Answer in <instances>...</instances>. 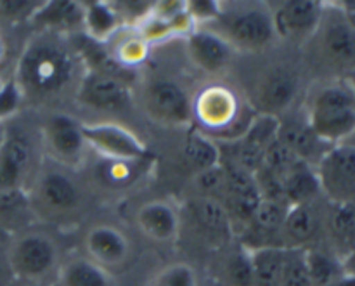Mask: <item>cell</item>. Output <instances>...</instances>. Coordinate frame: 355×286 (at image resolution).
Returning a JSON list of instances; mask_svg holds the SVG:
<instances>
[{
	"label": "cell",
	"instance_id": "45",
	"mask_svg": "<svg viewBox=\"0 0 355 286\" xmlns=\"http://www.w3.org/2000/svg\"><path fill=\"white\" fill-rule=\"evenodd\" d=\"M326 286H355V280H354V278H349V276H345V274H343L342 278H338V280H335L333 283H329Z\"/></svg>",
	"mask_w": 355,
	"mask_h": 286
},
{
	"label": "cell",
	"instance_id": "50",
	"mask_svg": "<svg viewBox=\"0 0 355 286\" xmlns=\"http://www.w3.org/2000/svg\"><path fill=\"white\" fill-rule=\"evenodd\" d=\"M2 52H3V47H2V44H0V58H2Z\"/></svg>",
	"mask_w": 355,
	"mask_h": 286
},
{
	"label": "cell",
	"instance_id": "2",
	"mask_svg": "<svg viewBox=\"0 0 355 286\" xmlns=\"http://www.w3.org/2000/svg\"><path fill=\"white\" fill-rule=\"evenodd\" d=\"M307 124L326 144H340L355 134V96L345 80L322 85L307 106Z\"/></svg>",
	"mask_w": 355,
	"mask_h": 286
},
{
	"label": "cell",
	"instance_id": "46",
	"mask_svg": "<svg viewBox=\"0 0 355 286\" xmlns=\"http://www.w3.org/2000/svg\"><path fill=\"white\" fill-rule=\"evenodd\" d=\"M345 82L349 83V87H350V89H352V92H354V96H355V72H352V73H350V75L345 76Z\"/></svg>",
	"mask_w": 355,
	"mask_h": 286
},
{
	"label": "cell",
	"instance_id": "40",
	"mask_svg": "<svg viewBox=\"0 0 355 286\" xmlns=\"http://www.w3.org/2000/svg\"><path fill=\"white\" fill-rule=\"evenodd\" d=\"M21 103H23V96L16 82L14 80L3 82L0 89V124H6L9 118H12L19 110Z\"/></svg>",
	"mask_w": 355,
	"mask_h": 286
},
{
	"label": "cell",
	"instance_id": "10",
	"mask_svg": "<svg viewBox=\"0 0 355 286\" xmlns=\"http://www.w3.org/2000/svg\"><path fill=\"white\" fill-rule=\"evenodd\" d=\"M76 101L94 110H120L130 103V85L116 72L94 68L80 78Z\"/></svg>",
	"mask_w": 355,
	"mask_h": 286
},
{
	"label": "cell",
	"instance_id": "28",
	"mask_svg": "<svg viewBox=\"0 0 355 286\" xmlns=\"http://www.w3.org/2000/svg\"><path fill=\"white\" fill-rule=\"evenodd\" d=\"M250 252H252L255 286H279L284 249H281V246H260V249H253Z\"/></svg>",
	"mask_w": 355,
	"mask_h": 286
},
{
	"label": "cell",
	"instance_id": "23",
	"mask_svg": "<svg viewBox=\"0 0 355 286\" xmlns=\"http://www.w3.org/2000/svg\"><path fill=\"white\" fill-rule=\"evenodd\" d=\"M281 180H283L284 201L290 207L291 205L314 203L315 198L322 194L315 169L304 162H298L293 169L288 170L281 177Z\"/></svg>",
	"mask_w": 355,
	"mask_h": 286
},
{
	"label": "cell",
	"instance_id": "22",
	"mask_svg": "<svg viewBox=\"0 0 355 286\" xmlns=\"http://www.w3.org/2000/svg\"><path fill=\"white\" fill-rule=\"evenodd\" d=\"M326 231L333 253L340 260L355 250V203L331 205L326 215Z\"/></svg>",
	"mask_w": 355,
	"mask_h": 286
},
{
	"label": "cell",
	"instance_id": "27",
	"mask_svg": "<svg viewBox=\"0 0 355 286\" xmlns=\"http://www.w3.org/2000/svg\"><path fill=\"white\" fill-rule=\"evenodd\" d=\"M182 158L189 169L200 174L220 163V148L210 135L203 132H193L182 146Z\"/></svg>",
	"mask_w": 355,
	"mask_h": 286
},
{
	"label": "cell",
	"instance_id": "48",
	"mask_svg": "<svg viewBox=\"0 0 355 286\" xmlns=\"http://www.w3.org/2000/svg\"><path fill=\"white\" fill-rule=\"evenodd\" d=\"M6 124H0V146H2L3 139H6Z\"/></svg>",
	"mask_w": 355,
	"mask_h": 286
},
{
	"label": "cell",
	"instance_id": "6",
	"mask_svg": "<svg viewBox=\"0 0 355 286\" xmlns=\"http://www.w3.org/2000/svg\"><path fill=\"white\" fill-rule=\"evenodd\" d=\"M31 212L42 217L62 219L73 215L82 203L78 184L64 172L44 170L28 193Z\"/></svg>",
	"mask_w": 355,
	"mask_h": 286
},
{
	"label": "cell",
	"instance_id": "37",
	"mask_svg": "<svg viewBox=\"0 0 355 286\" xmlns=\"http://www.w3.org/2000/svg\"><path fill=\"white\" fill-rule=\"evenodd\" d=\"M298 162H300L298 156L295 155L286 144H283V142L276 139V141H274L272 144L267 146L266 151H263L262 167L270 170L272 174H276V176L283 177L284 174H286L288 170L293 169Z\"/></svg>",
	"mask_w": 355,
	"mask_h": 286
},
{
	"label": "cell",
	"instance_id": "39",
	"mask_svg": "<svg viewBox=\"0 0 355 286\" xmlns=\"http://www.w3.org/2000/svg\"><path fill=\"white\" fill-rule=\"evenodd\" d=\"M194 183H196V187L198 191H200L201 196H214L220 200L225 184L224 169H222V165L218 163L214 169L203 170V172L194 176Z\"/></svg>",
	"mask_w": 355,
	"mask_h": 286
},
{
	"label": "cell",
	"instance_id": "12",
	"mask_svg": "<svg viewBox=\"0 0 355 286\" xmlns=\"http://www.w3.org/2000/svg\"><path fill=\"white\" fill-rule=\"evenodd\" d=\"M44 142L55 162L68 167L82 163L87 142L82 124L69 115H52L45 121Z\"/></svg>",
	"mask_w": 355,
	"mask_h": 286
},
{
	"label": "cell",
	"instance_id": "51",
	"mask_svg": "<svg viewBox=\"0 0 355 286\" xmlns=\"http://www.w3.org/2000/svg\"><path fill=\"white\" fill-rule=\"evenodd\" d=\"M2 85H3V82H2V80H0V89H2Z\"/></svg>",
	"mask_w": 355,
	"mask_h": 286
},
{
	"label": "cell",
	"instance_id": "7",
	"mask_svg": "<svg viewBox=\"0 0 355 286\" xmlns=\"http://www.w3.org/2000/svg\"><path fill=\"white\" fill-rule=\"evenodd\" d=\"M322 196L331 205L355 203V146L350 142L333 144L318 165Z\"/></svg>",
	"mask_w": 355,
	"mask_h": 286
},
{
	"label": "cell",
	"instance_id": "4",
	"mask_svg": "<svg viewBox=\"0 0 355 286\" xmlns=\"http://www.w3.org/2000/svg\"><path fill=\"white\" fill-rule=\"evenodd\" d=\"M7 260L16 281L44 283L52 271L59 269V250L45 233L26 231L12 236Z\"/></svg>",
	"mask_w": 355,
	"mask_h": 286
},
{
	"label": "cell",
	"instance_id": "17",
	"mask_svg": "<svg viewBox=\"0 0 355 286\" xmlns=\"http://www.w3.org/2000/svg\"><path fill=\"white\" fill-rule=\"evenodd\" d=\"M191 217L207 242L224 245L234 236V222L218 198L196 196L191 201Z\"/></svg>",
	"mask_w": 355,
	"mask_h": 286
},
{
	"label": "cell",
	"instance_id": "29",
	"mask_svg": "<svg viewBox=\"0 0 355 286\" xmlns=\"http://www.w3.org/2000/svg\"><path fill=\"white\" fill-rule=\"evenodd\" d=\"M33 17L45 28V31H59V28H69L76 23H82L83 3L55 0L45 3L44 7H38Z\"/></svg>",
	"mask_w": 355,
	"mask_h": 286
},
{
	"label": "cell",
	"instance_id": "34",
	"mask_svg": "<svg viewBox=\"0 0 355 286\" xmlns=\"http://www.w3.org/2000/svg\"><path fill=\"white\" fill-rule=\"evenodd\" d=\"M277 132H279V117L255 113L248 131L241 139L266 151L267 146L277 139Z\"/></svg>",
	"mask_w": 355,
	"mask_h": 286
},
{
	"label": "cell",
	"instance_id": "43",
	"mask_svg": "<svg viewBox=\"0 0 355 286\" xmlns=\"http://www.w3.org/2000/svg\"><path fill=\"white\" fill-rule=\"evenodd\" d=\"M342 269H343V274H345V276L354 278L355 280V250H352V252H350L347 257H343Z\"/></svg>",
	"mask_w": 355,
	"mask_h": 286
},
{
	"label": "cell",
	"instance_id": "32",
	"mask_svg": "<svg viewBox=\"0 0 355 286\" xmlns=\"http://www.w3.org/2000/svg\"><path fill=\"white\" fill-rule=\"evenodd\" d=\"M305 257H307V267L312 286H326L343 276L342 260L333 252L307 249L305 250Z\"/></svg>",
	"mask_w": 355,
	"mask_h": 286
},
{
	"label": "cell",
	"instance_id": "21",
	"mask_svg": "<svg viewBox=\"0 0 355 286\" xmlns=\"http://www.w3.org/2000/svg\"><path fill=\"white\" fill-rule=\"evenodd\" d=\"M277 141L286 144L298 160L307 165L315 167L319 160L322 158L326 151L331 148V144H326L324 141L314 134L311 127L305 121H283L279 120V132H277Z\"/></svg>",
	"mask_w": 355,
	"mask_h": 286
},
{
	"label": "cell",
	"instance_id": "18",
	"mask_svg": "<svg viewBox=\"0 0 355 286\" xmlns=\"http://www.w3.org/2000/svg\"><path fill=\"white\" fill-rule=\"evenodd\" d=\"M322 226V215L315 203L291 205L279 231L281 249H307V243L318 236Z\"/></svg>",
	"mask_w": 355,
	"mask_h": 286
},
{
	"label": "cell",
	"instance_id": "3",
	"mask_svg": "<svg viewBox=\"0 0 355 286\" xmlns=\"http://www.w3.org/2000/svg\"><path fill=\"white\" fill-rule=\"evenodd\" d=\"M193 117L205 131L218 135L220 142H232L246 134L255 115L245 120L238 94L231 87L214 83L196 94Z\"/></svg>",
	"mask_w": 355,
	"mask_h": 286
},
{
	"label": "cell",
	"instance_id": "15",
	"mask_svg": "<svg viewBox=\"0 0 355 286\" xmlns=\"http://www.w3.org/2000/svg\"><path fill=\"white\" fill-rule=\"evenodd\" d=\"M87 259L103 269H114L130 259V239L121 229L111 224H94L83 238Z\"/></svg>",
	"mask_w": 355,
	"mask_h": 286
},
{
	"label": "cell",
	"instance_id": "35",
	"mask_svg": "<svg viewBox=\"0 0 355 286\" xmlns=\"http://www.w3.org/2000/svg\"><path fill=\"white\" fill-rule=\"evenodd\" d=\"M149 44L135 31L130 37H123L114 47V59L120 68H132L139 66L148 58Z\"/></svg>",
	"mask_w": 355,
	"mask_h": 286
},
{
	"label": "cell",
	"instance_id": "8",
	"mask_svg": "<svg viewBox=\"0 0 355 286\" xmlns=\"http://www.w3.org/2000/svg\"><path fill=\"white\" fill-rule=\"evenodd\" d=\"M218 21H222L220 37L232 49L262 51L277 37L272 12L266 7H246L229 16L222 14Z\"/></svg>",
	"mask_w": 355,
	"mask_h": 286
},
{
	"label": "cell",
	"instance_id": "20",
	"mask_svg": "<svg viewBox=\"0 0 355 286\" xmlns=\"http://www.w3.org/2000/svg\"><path fill=\"white\" fill-rule=\"evenodd\" d=\"M187 54L198 68L215 73L229 65L232 47L215 31L193 30L187 35Z\"/></svg>",
	"mask_w": 355,
	"mask_h": 286
},
{
	"label": "cell",
	"instance_id": "31",
	"mask_svg": "<svg viewBox=\"0 0 355 286\" xmlns=\"http://www.w3.org/2000/svg\"><path fill=\"white\" fill-rule=\"evenodd\" d=\"M28 214H33L28 191H0V229L2 231L14 236L12 228H19Z\"/></svg>",
	"mask_w": 355,
	"mask_h": 286
},
{
	"label": "cell",
	"instance_id": "26",
	"mask_svg": "<svg viewBox=\"0 0 355 286\" xmlns=\"http://www.w3.org/2000/svg\"><path fill=\"white\" fill-rule=\"evenodd\" d=\"M83 26L96 42H106L120 31L121 19L114 6L104 2H90L83 6Z\"/></svg>",
	"mask_w": 355,
	"mask_h": 286
},
{
	"label": "cell",
	"instance_id": "49",
	"mask_svg": "<svg viewBox=\"0 0 355 286\" xmlns=\"http://www.w3.org/2000/svg\"><path fill=\"white\" fill-rule=\"evenodd\" d=\"M345 142H350V144H354V146H355V134L352 135V137L349 139V141H345Z\"/></svg>",
	"mask_w": 355,
	"mask_h": 286
},
{
	"label": "cell",
	"instance_id": "42",
	"mask_svg": "<svg viewBox=\"0 0 355 286\" xmlns=\"http://www.w3.org/2000/svg\"><path fill=\"white\" fill-rule=\"evenodd\" d=\"M10 239H12V235H9V233L0 229V281L3 280L6 274H9V276L12 278V274H10V269H9V260H7Z\"/></svg>",
	"mask_w": 355,
	"mask_h": 286
},
{
	"label": "cell",
	"instance_id": "33",
	"mask_svg": "<svg viewBox=\"0 0 355 286\" xmlns=\"http://www.w3.org/2000/svg\"><path fill=\"white\" fill-rule=\"evenodd\" d=\"M305 250L307 249H284L279 286H312Z\"/></svg>",
	"mask_w": 355,
	"mask_h": 286
},
{
	"label": "cell",
	"instance_id": "11",
	"mask_svg": "<svg viewBox=\"0 0 355 286\" xmlns=\"http://www.w3.org/2000/svg\"><path fill=\"white\" fill-rule=\"evenodd\" d=\"M144 108L149 117L162 125L180 127L193 120V101L186 90L172 80H156L146 89Z\"/></svg>",
	"mask_w": 355,
	"mask_h": 286
},
{
	"label": "cell",
	"instance_id": "14",
	"mask_svg": "<svg viewBox=\"0 0 355 286\" xmlns=\"http://www.w3.org/2000/svg\"><path fill=\"white\" fill-rule=\"evenodd\" d=\"M33 167V146L21 132L6 131L0 146V191H26L28 177Z\"/></svg>",
	"mask_w": 355,
	"mask_h": 286
},
{
	"label": "cell",
	"instance_id": "13",
	"mask_svg": "<svg viewBox=\"0 0 355 286\" xmlns=\"http://www.w3.org/2000/svg\"><path fill=\"white\" fill-rule=\"evenodd\" d=\"M297 92L298 76L286 68H276L257 83L250 106L255 113L279 117V113L291 106Z\"/></svg>",
	"mask_w": 355,
	"mask_h": 286
},
{
	"label": "cell",
	"instance_id": "1",
	"mask_svg": "<svg viewBox=\"0 0 355 286\" xmlns=\"http://www.w3.org/2000/svg\"><path fill=\"white\" fill-rule=\"evenodd\" d=\"M80 59L61 31L35 35L19 56L14 82L23 101L33 104L52 103L66 90L78 87Z\"/></svg>",
	"mask_w": 355,
	"mask_h": 286
},
{
	"label": "cell",
	"instance_id": "19",
	"mask_svg": "<svg viewBox=\"0 0 355 286\" xmlns=\"http://www.w3.org/2000/svg\"><path fill=\"white\" fill-rule=\"evenodd\" d=\"M137 226L146 238L170 243L180 233V214L168 201H148L137 210Z\"/></svg>",
	"mask_w": 355,
	"mask_h": 286
},
{
	"label": "cell",
	"instance_id": "30",
	"mask_svg": "<svg viewBox=\"0 0 355 286\" xmlns=\"http://www.w3.org/2000/svg\"><path fill=\"white\" fill-rule=\"evenodd\" d=\"M222 286H255L253 281L252 252L245 245H238L225 257L220 269Z\"/></svg>",
	"mask_w": 355,
	"mask_h": 286
},
{
	"label": "cell",
	"instance_id": "9",
	"mask_svg": "<svg viewBox=\"0 0 355 286\" xmlns=\"http://www.w3.org/2000/svg\"><path fill=\"white\" fill-rule=\"evenodd\" d=\"M83 137L89 148L103 160L111 162H144L149 151L144 142L130 131L118 124H82Z\"/></svg>",
	"mask_w": 355,
	"mask_h": 286
},
{
	"label": "cell",
	"instance_id": "16",
	"mask_svg": "<svg viewBox=\"0 0 355 286\" xmlns=\"http://www.w3.org/2000/svg\"><path fill=\"white\" fill-rule=\"evenodd\" d=\"M324 6L315 0H290L283 2L272 12L274 30L281 38L312 37L321 23Z\"/></svg>",
	"mask_w": 355,
	"mask_h": 286
},
{
	"label": "cell",
	"instance_id": "38",
	"mask_svg": "<svg viewBox=\"0 0 355 286\" xmlns=\"http://www.w3.org/2000/svg\"><path fill=\"white\" fill-rule=\"evenodd\" d=\"M141 162H111L104 160L103 167L99 169V176L110 186H127L135 179L134 165Z\"/></svg>",
	"mask_w": 355,
	"mask_h": 286
},
{
	"label": "cell",
	"instance_id": "47",
	"mask_svg": "<svg viewBox=\"0 0 355 286\" xmlns=\"http://www.w3.org/2000/svg\"><path fill=\"white\" fill-rule=\"evenodd\" d=\"M9 286H45L44 283H30V281H16V283H10Z\"/></svg>",
	"mask_w": 355,
	"mask_h": 286
},
{
	"label": "cell",
	"instance_id": "5",
	"mask_svg": "<svg viewBox=\"0 0 355 286\" xmlns=\"http://www.w3.org/2000/svg\"><path fill=\"white\" fill-rule=\"evenodd\" d=\"M314 35L319 58L329 69L345 75L355 72V30L340 7H324Z\"/></svg>",
	"mask_w": 355,
	"mask_h": 286
},
{
	"label": "cell",
	"instance_id": "36",
	"mask_svg": "<svg viewBox=\"0 0 355 286\" xmlns=\"http://www.w3.org/2000/svg\"><path fill=\"white\" fill-rule=\"evenodd\" d=\"M148 286H200V280L193 266L186 262H173L163 267Z\"/></svg>",
	"mask_w": 355,
	"mask_h": 286
},
{
	"label": "cell",
	"instance_id": "41",
	"mask_svg": "<svg viewBox=\"0 0 355 286\" xmlns=\"http://www.w3.org/2000/svg\"><path fill=\"white\" fill-rule=\"evenodd\" d=\"M186 12L194 24L201 23V21L218 19L222 16L220 3L214 2V0H193V2H186Z\"/></svg>",
	"mask_w": 355,
	"mask_h": 286
},
{
	"label": "cell",
	"instance_id": "44",
	"mask_svg": "<svg viewBox=\"0 0 355 286\" xmlns=\"http://www.w3.org/2000/svg\"><path fill=\"white\" fill-rule=\"evenodd\" d=\"M340 10L343 12L345 19L349 21L350 26H352L355 30V0H350V2H343L342 6H340Z\"/></svg>",
	"mask_w": 355,
	"mask_h": 286
},
{
	"label": "cell",
	"instance_id": "25",
	"mask_svg": "<svg viewBox=\"0 0 355 286\" xmlns=\"http://www.w3.org/2000/svg\"><path fill=\"white\" fill-rule=\"evenodd\" d=\"M288 208L290 205L286 201L263 200L262 198L246 229H250V233H253L257 238H262V242L274 239L276 245L279 246V231L286 219Z\"/></svg>",
	"mask_w": 355,
	"mask_h": 286
},
{
	"label": "cell",
	"instance_id": "24",
	"mask_svg": "<svg viewBox=\"0 0 355 286\" xmlns=\"http://www.w3.org/2000/svg\"><path fill=\"white\" fill-rule=\"evenodd\" d=\"M58 286H114L110 273L87 257H73L58 269Z\"/></svg>",
	"mask_w": 355,
	"mask_h": 286
}]
</instances>
